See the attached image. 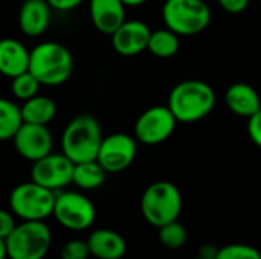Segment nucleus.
I'll list each match as a JSON object with an SVG mask.
<instances>
[{"label": "nucleus", "instance_id": "obj_1", "mask_svg": "<svg viewBox=\"0 0 261 259\" xmlns=\"http://www.w3.org/2000/svg\"><path fill=\"white\" fill-rule=\"evenodd\" d=\"M214 89L200 79H187L176 84L168 96V108L182 124H193L206 118L216 107Z\"/></svg>", "mask_w": 261, "mask_h": 259}, {"label": "nucleus", "instance_id": "obj_2", "mask_svg": "<svg viewBox=\"0 0 261 259\" xmlns=\"http://www.w3.org/2000/svg\"><path fill=\"white\" fill-rule=\"evenodd\" d=\"M28 70L41 85H61L72 76L73 56L66 46L55 41H43L31 50Z\"/></svg>", "mask_w": 261, "mask_h": 259}, {"label": "nucleus", "instance_id": "obj_3", "mask_svg": "<svg viewBox=\"0 0 261 259\" xmlns=\"http://www.w3.org/2000/svg\"><path fill=\"white\" fill-rule=\"evenodd\" d=\"M101 142V125L90 114H80L73 118L66 125L61 136L63 154L67 156L73 163L96 160Z\"/></svg>", "mask_w": 261, "mask_h": 259}, {"label": "nucleus", "instance_id": "obj_4", "mask_svg": "<svg viewBox=\"0 0 261 259\" xmlns=\"http://www.w3.org/2000/svg\"><path fill=\"white\" fill-rule=\"evenodd\" d=\"M182 194L171 182L151 183L141 197V212L154 227H161L179 218L182 212Z\"/></svg>", "mask_w": 261, "mask_h": 259}, {"label": "nucleus", "instance_id": "obj_5", "mask_svg": "<svg viewBox=\"0 0 261 259\" xmlns=\"http://www.w3.org/2000/svg\"><path fill=\"white\" fill-rule=\"evenodd\" d=\"M211 9L205 0H165L162 20L179 37L203 32L211 23Z\"/></svg>", "mask_w": 261, "mask_h": 259}, {"label": "nucleus", "instance_id": "obj_6", "mask_svg": "<svg viewBox=\"0 0 261 259\" xmlns=\"http://www.w3.org/2000/svg\"><path fill=\"white\" fill-rule=\"evenodd\" d=\"M57 192L35 182L17 185L9 194V208L23 221H44L54 214Z\"/></svg>", "mask_w": 261, "mask_h": 259}, {"label": "nucleus", "instance_id": "obj_7", "mask_svg": "<svg viewBox=\"0 0 261 259\" xmlns=\"http://www.w3.org/2000/svg\"><path fill=\"white\" fill-rule=\"evenodd\" d=\"M52 246V232L44 221H23L6 238L9 259H44Z\"/></svg>", "mask_w": 261, "mask_h": 259}, {"label": "nucleus", "instance_id": "obj_8", "mask_svg": "<svg viewBox=\"0 0 261 259\" xmlns=\"http://www.w3.org/2000/svg\"><path fill=\"white\" fill-rule=\"evenodd\" d=\"M52 215L64 229L81 232L95 223L96 209L84 194L67 191L57 194Z\"/></svg>", "mask_w": 261, "mask_h": 259}, {"label": "nucleus", "instance_id": "obj_9", "mask_svg": "<svg viewBox=\"0 0 261 259\" xmlns=\"http://www.w3.org/2000/svg\"><path fill=\"white\" fill-rule=\"evenodd\" d=\"M168 105H154L139 114L135 124V137L144 145H159L168 140L177 125Z\"/></svg>", "mask_w": 261, "mask_h": 259}, {"label": "nucleus", "instance_id": "obj_10", "mask_svg": "<svg viewBox=\"0 0 261 259\" xmlns=\"http://www.w3.org/2000/svg\"><path fill=\"white\" fill-rule=\"evenodd\" d=\"M73 168L75 163L67 156H64L63 153H50L43 159L32 162L31 180L57 192L72 183Z\"/></svg>", "mask_w": 261, "mask_h": 259}, {"label": "nucleus", "instance_id": "obj_11", "mask_svg": "<svg viewBox=\"0 0 261 259\" xmlns=\"http://www.w3.org/2000/svg\"><path fill=\"white\" fill-rule=\"evenodd\" d=\"M138 140L125 133H113L102 137L96 160L107 172H121L136 159Z\"/></svg>", "mask_w": 261, "mask_h": 259}, {"label": "nucleus", "instance_id": "obj_12", "mask_svg": "<svg viewBox=\"0 0 261 259\" xmlns=\"http://www.w3.org/2000/svg\"><path fill=\"white\" fill-rule=\"evenodd\" d=\"M15 151L26 160L35 162L52 153L54 137L47 125L23 122L12 137Z\"/></svg>", "mask_w": 261, "mask_h": 259}, {"label": "nucleus", "instance_id": "obj_13", "mask_svg": "<svg viewBox=\"0 0 261 259\" xmlns=\"http://www.w3.org/2000/svg\"><path fill=\"white\" fill-rule=\"evenodd\" d=\"M151 29L141 20H125L110 37L116 53L122 56H135L147 50Z\"/></svg>", "mask_w": 261, "mask_h": 259}, {"label": "nucleus", "instance_id": "obj_14", "mask_svg": "<svg viewBox=\"0 0 261 259\" xmlns=\"http://www.w3.org/2000/svg\"><path fill=\"white\" fill-rule=\"evenodd\" d=\"M122 0H90L89 14L96 31L112 35L127 18Z\"/></svg>", "mask_w": 261, "mask_h": 259}, {"label": "nucleus", "instance_id": "obj_15", "mask_svg": "<svg viewBox=\"0 0 261 259\" xmlns=\"http://www.w3.org/2000/svg\"><path fill=\"white\" fill-rule=\"evenodd\" d=\"M50 6L46 0H23L18 11V27L28 37L43 35L50 24Z\"/></svg>", "mask_w": 261, "mask_h": 259}, {"label": "nucleus", "instance_id": "obj_16", "mask_svg": "<svg viewBox=\"0 0 261 259\" xmlns=\"http://www.w3.org/2000/svg\"><path fill=\"white\" fill-rule=\"evenodd\" d=\"M29 55L31 50L15 40V38H2L0 40V73L6 78H14L29 69Z\"/></svg>", "mask_w": 261, "mask_h": 259}, {"label": "nucleus", "instance_id": "obj_17", "mask_svg": "<svg viewBox=\"0 0 261 259\" xmlns=\"http://www.w3.org/2000/svg\"><path fill=\"white\" fill-rule=\"evenodd\" d=\"M225 102L228 108L240 118H251L261 108L258 92L248 82L231 84L225 93Z\"/></svg>", "mask_w": 261, "mask_h": 259}, {"label": "nucleus", "instance_id": "obj_18", "mask_svg": "<svg viewBox=\"0 0 261 259\" xmlns=\"http://www.w3.org/2000/svg\"><path fill=\"white\" fill-rule=\"evenodd\" d=\"M90 255L98 259H121L127 252L125 240L115 231L96 229L87 238Z\"/></svg>", "mask_w": 261, "mask_h": 259}, {"label": "nucleus", "instance_id": "obj_19", "mask_svg": "<svg viewBox=\"0 0 261 259\" xmlns=\"http://www.w3.org/2000/svg\"><path fill=\"white\" fill-rule=\"evenodd\" d=\"M20 110L23 122L47 125L57 114V104L47 96L35 95L34 98L23 101Z\"/></svg>", "mask_w": 261, "mask_h": 259}, {"label": "nucleus", "instance_id": "obj_20", "mask_svg": "<svg viewBox=\"0 0 261 259\" xmlns=\"http://www.w3.org/2000/svg\"><path fill=\"white\" fill-rule=\"evenodd\" d=\"M106 174H107V171L99 165L98 160L75 163L72 183L84 191L98 189L106 182Z\"/></svg>", "mask_w": 261, "mask_h": 259}, {"label": "nucleus", "instance_id": "obj_21", "mask_svg": "<svg viewBox=\"0 0 261 259\" xmlns=\"http://www.w3.org/2000/svg\"><path fill=\"white\" fill-rule=\"evenodd\" d=\"M180 49V38L176 32L168 29L167 26L164 29L151 31L148 47L147 50L158 56V58H171L174 56Z\"/></svg>", "mask_w": 261, "mask_h": 259}, {"label": "nucleus", "instance_id": "obj_22", "mask_svg": "<svg viewBox=\"0 0 261 259\" xmlns=\"http://www.w3.org/2000/svg\"><path fill=\"white\" fill-rule=\"evenodd\" d=\"M21 124L23 118L20 107L6 98H0V142L12 140Z\"/></svg>", "mask_w": 261, "mask_h": 259}, {"label": "nucleus", "instance_id": "obj_23", "mask_svg": "<svg viewBox=\"0 0 261 259\" xmlns=\"http://www.w3.org/2000/svg\"><path fill=\"white\" fill-rule=\"evenodd\" d=\"M158 229H159L158 237H159L161 244L170 250H177V249L184 247L188 240V232L179 220L167 223Z\"/></svg>", "mask_w": 261, "mask_h": 259}, {"label": "nucleus", "instance_id": "obj_24", "mask_svg": "<svg viewBox=\"0 0 261 259\" xmlns=\"http://www.w3.org/2000/svg\"><path fill=\"white\" fill-rule=\"evenodd\" d=\"M40 85L41 84L38 82V79L29 70H26L11 79L12 95L20 101H28V99L34 98L35 95H38Z\"/></svg>", "mask_w": 261, "mask_h": 259}, {"label": "nucleus", "instance_id": "obj_25", "mask_svg": "<svg viewBox=\"0 0 261 259\" xmlns=\"http://www.w3.org/2000/svg\"><path fill=\"white\" fill-rule=\"evenodd\" d=\"M214 259H261V252L249 244H228L217 250Z\"/></svg>", "mask_w": 261, "mask_h": 259}, {"label": "nucleus", "instance_id": "obj_26", "mask_svg": "<svg viewBox=\"0 0 261 259\" xmlns=\"http://www.w3.org/2000/svg\"><path fill=\"white\" fill-rule=\"evenodd\" d=\"M61 259H87L90 256V250L87 246V241L83 240H70L67 241L61 252H60Z\"/></svg>", "mask_w": 261, "mask_h": 259}, {"label": "nucleus", "instance_id": "obj_27", "mask_svg": "<svg viewBox=\"0 0 261 259\" xmlns=\"http://www.w3.org/2000/svg\"><path fill=\"white\" fill-rule=\"evenodd\" d=\"M248 134L254 145L261 150V108L255 114L248 118Z\"/></svg>", "mask_w": 261, "mask_h": 259}, {"label": "nucleus", "instance_id": "obj_28", "mask_svg": "<svg viewBox=\"0 0 261 259\" xmlns=\"http://www.w3.org/2000/svg\"><path fill=\"white\" fill-rule=\"evenodd\" d=\"M14 214L6 211V209H0V238H8L11 235V232L15 229V220L12 217Z\"/></svg>", "mask_w": 261, "mask_h": 259}, {"label": "nucleus", "instance_id": "obj_29", "mask_svg": "<svg viewBox=\"0 0 261 259\" xmlns=\"http://www.w3.org/2000/svg\"><path fill=\"white\" fill-rule=\"evenodd\" d=\"M251 0H217L220 8L229 14H240L249 6Z\"/></svg>", "mask_w": 261, "mask_h": 259}, {"label": "nucleus", "instance_id": "obj_30", "mask_svg": "<svg viewBox=\"0 0 261 259\" xmlns=\"http://www.w3.org/2000/svg\"><path fill=\"white\" fill-rule=\"evenodd\" d=\"M52 9L57 11H72L78 8L84 0H46Z\"/></svg>", "mask_w": 261, "mask_h": 259}, {"label": "nucleus", "instance_id": "obj_31", "mask_svg": "<svg viewBox=\"0 0 261 259\" xmlns=\"http://www.w3.org/2000/svg\"><path fill=\"white\" fill-rule=\"evenodd\" d=\"M8 258V249H6V240L0 238V259Z\"/></svg>", "mask_w": 261, "mask_h": 259}, {"label": "nucleus", "instance_id": "obj_32", "mask_svg": "<svg viewBox=\"0 0 261 259\" xmlns=\"http://www.w3.org/2000/svg\"><path fill=\"white\" fill-rule=\"evenodd\" d=\"M145 2H148V0H122V3H124L125 6H130V8L141 6V5H144Z\"/></svg>", "mask_w": 261, "mask_h": 259}, {"label": "nucleus", "instance_id": "obj_33", "mask_svg": "<svg viewBox=\"0 0 261 259\" xmlns=\"http://www.w3.org/2000/svg\"><path fill=\"white\" fill-rule=\"evenodd\" d=\"M194 259H203V258H200V256H197V258H194Z\"/></svg>", "mask_w": 261, "mask_h": 259}, {"label": "nucleus", "instance_id": "obj_34", "mask_svg": "<svg viewBox=\"0 0 261 259\" xmlns=\"http://www.w3.org/2000/svg\"><path fill=\"white\" fill-rule=\"evenodd\" d=\"M258 2H260V3H261V0H258Z\"/></svg>", "mask_w": 261, "mask_h": 259}]
</instances>
